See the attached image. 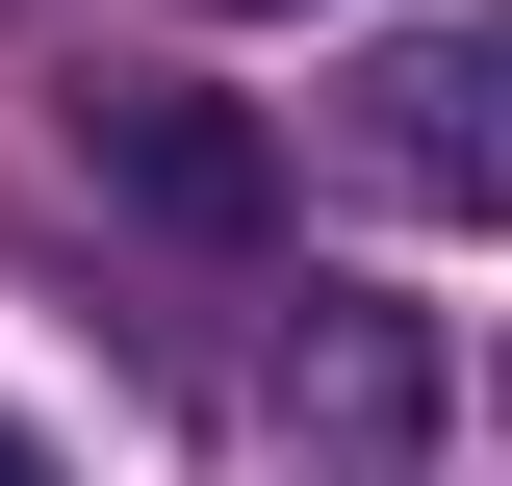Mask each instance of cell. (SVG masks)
I'll return each instance as SVG.
<instances>
[{"mask_svg":"<svg viewBox=\"0 0 512 486\" xmlns=\"http://www.w3.org/2000/svg\"><path fill=\"white\" fill-rule=\"evenodd\" d=\"M359 180L436 205V231H487V205H512V52H487V26H410V52L359 77Z\"/></svg>","mask_w":512,"mask_h":486,"instance_id":"1","label":"cell"},{"mask_svg":"<svg viewBox=\"0 0 512 486\" xmlns=\"http://www.w3.org/2000/svg\"><path fill=\"white\" fill-rule=\"evenodd\" d=\"M77 154H103V205H154V231H282V154H256L205 77H77Z\"/></svg>","mask_w":512,"mask_h":486,"instance_id":"2","label":"cell"},{"mask_svg":"<svg viewBox=\"0 0 512 486\" xmlns=\"http://www.w3.org/2000/svg\"><path fill=\"white\" fill-rule=\"evenodd\" d=\"M0 486H77V461H52V435H26V410H0Z\"/></svg>","mask_w":512,"mask_h":486,"instance_id":"3","label":"cell"},{"mask_svg":"<svg viewBox=\"0 0 512 486\" xmlns=\"http://www.w3.org/2000/svg\"><path fill=\"white\" fill-rule=\"evenodd\" d=\"M205 26H282V0H205Z\"/></svg>","mask_w":512,"mask_h":486,"instance_id":"4","label":"cell"}]
</instances>
